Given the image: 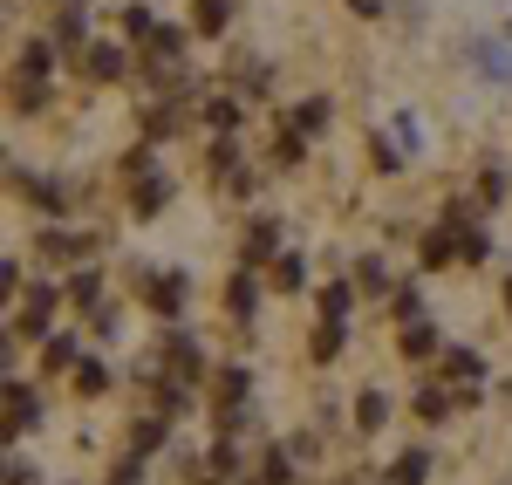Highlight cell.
<instances>
[{"mask_svg":"<svg viewBox=\"0 0 512 485\" xmlns=\"http://www.w3.org/2000/svg\"><path fill=\"white\" fill-rule=\"evenodd\" d=\"M164 369H171V376H178V383H198V342L192 335H185V328H171V335H164Z\"/></svg>","mask_w":512,"mask_h":485,"instance_id":"obj_1","label":"cell"},{"mask_svg":"<svg viewBox=\"0 0 512 485\" xmlns=\"http://www.w3.org/2000/svg\"><path fill=\"white\" fill-rule=\"evenodd\" d=\"M48 315H55V294H48V287H28L21 308H14V328H21V335H48Z\"/></svg>","mask_w":512,"mask_h":485,"instance_id":"obj_2","label":"cell"},{"mask_svg":"<svg viewBox=\"0 0 512 485\" xmlns=\"http://www.w3.org/2000/svg\"><path fill=\"white\" fill-rule=\"evenodd\" d=\"M130 62H123V48H110V41H89V55H82V76L89 82H117Z\"/></svg>","mask_w":512,"mask_h":485,"instance_id":"obj_3","label":"cell"},{"mask_svg":"<svg viewBox=\"0 0 512 485\" xmlns=\"http://www.w3.org/2000/svg\"><path fill=\"white\" fill-rule=\"evenodd\" d=\"M144 294H151V308L171 322V315L185 308V274H151V281H144Z\"/></svg>","mask_w":512,"mask_h":485,"instance_id":"obj_4","label":"cell"},{"mask_svg":"<svg viewBox=\"0 0 512 485\" xmlns=\"http://www.w3.org/2000/svg\"><path fill=\"white\" fill-rule=\"evenodd\" d=\"M178 55H185V35H178V28H158V35H151V48H144V62H151L158 76H171V69H178Z\"/></svg>","mask_w":512,"mask_h":485,"instance_id":"obj_5","label":"cell"},{"mask_svg":"<svg viewBox=\"0 0 512 485\" xmlns=\"http://www.w3.org/2000/svg\"><path fill=\"white\" fill-rule=\"evenodd\" d=\"M35 417H41V404L21 390V383H7V438H21V431H35Z\"/></svg>","mask_w":512,"mask_h":485,"instance_id":"obj_6","label":"cell"},{"mask_svg":"<svg viewBox=\"0 0 512 485\" xmlns=\"http://www.w3.org/2000/svg\"><path fill=\"white\" fill-rule=\"evenodd\" d=\"M451 260H458V226L444 219L437 233H424V267H451Z\"/></svg>","mask_w":512,"mask_h":485,"instance_id":"obj_7","label":"cell"},{"mask_svg":"<svg viewBox=\"0 0 512 485\" xmlns=\"http://www.w3.org/2000/svg\"><path fill=\"white\" fill-rule=\"evenodd\" d=\"M444 376H451V383H458V390L472 397V390H478V376H485V363H478L472 349H451V356H444Z\"/></svg>","mask_w":512,"mask_h":485,"instance_id":"obj_8","label":"cell"},{"mask_svg":"<svg viewBox=\"0 0 512 485\" xmlns=\"http://www.w3.org/2000/svg\"><path fill=\"white\" fill-rule=\"evenodd\" d=\"M164 199H171V185H164L158 171H144V178H130V205H137V212H158Z\"/></svg>","mask_w":512,"mask_h":485,"instance_id":"obj_9","label":"cell"},{"mask_svg":"<svg viewBox=\"0 0 512 485\" xmlns=\"http://www.w3.org/2000/svg\"><path fill=\"white\" fill-rule=\"evenodd\" d=\"M69 383H76V397H103V390H110V369L96 363V356H82V363L69 369Z\"/></svg>","mask_w":512,"mask_h":485,"instance_id":"obj_10","label":"cell"},{"mask_svg":"<svg viewBox=\"0 0 512 485\" xmlns=\"http://www.w3.org/2000/svg\"><path fill=\"white\" fill-rule=\"evenodd\" d=\"M212 390H219V417H226V424H233L239 397H246V369H219V383H212Z\"/></svg>","mask_w":512,"mask_h":485,"instance_id":"obj_11","label":"cell"},{"mask_svg":"<svg viewBox=\"0 0 512 485\" xmlns=\"http://www.w3.org/2000/svg\"><path fill=\"white\" fill-rule=\"evenodd\" d=\"M383 417H390V397H383V390H362V397H355V424H362V431H383Z\"/></svg>","mask_w":512,"mask_h":485,"instance_id":"obj_12","label":"cell"},{"mask_svg":"<svg viewBox=\"0 0 512 485\" xmlns=\"http://www.w3.org/2000/svg\"><path fill=\"white\" fill-rule=\"evenodd\" d=\"M396 342H403V356H431V349H437V328L431 322H403V328H396Z\"/></svg>","mask_w":512,"mask_h":485,"instance_id":"obj_13","label":"cell"},{"mask_svg":"<svg viewBox=\"0 0 512 485\" xmlns=\"http://www.w3.org/2000/svg\"><path fill=\"white\" fill-rule=\"evenodd\" d=\"M321 123H328V103H294V110H287V130H294V137H315Z\"/></svg>","mask_w":512,"mask_h":485,"instance_id":"obj_14","label":"cell"},{"mask_svg":"<svg viewBox=\"0 0 512 485\" xmlns=\"http://www.w3.org/2000/svg\"><path fill=\"white\" fill-rule=\"evenodd\" d=\"M35 253H41V260H82V240H76V233H41Z\"/></svg>","mask_w":512,"mask_h":485,"instance_id":"obj_15","label":"cell"},{"mask_svg":"<svg viewBox=\"0 0 512 485\" xmlns=\"http://www.w3.org/2000/svg\"><path fill=\"white\" fill-rule=\"evenodd\" d=\"M274 219H253V233H246V267H260V260H267V253H274Z\"/></svg>","mask_w":512,"mask_h":485,"instance_id":"obj_16","label":"cell"},{"mask_svg":"<svg viewBox=\"0 0 512 485\" xmlns=\"http://www.w3.org/2000/svg\"><path fill=\"white\" fill-rule=\"evenodd\" d=\"M424 472H431V458H424V451H403L390 465V485H424Z\"/></svg>","mask_w":512,"mask_h":485,"instance_id":"obj_17","label":"cell"},{"mask_svg":"<svg viewBox=\"0 0 512 485\" xmlns=\"http://www.w3.org/2000/svg\"><path fill=\"white\" fill-rule=\"evenodd\" d=\"M158 445H164V417H144V424H130V451H137V458H151Z\"/></svg>","mask_w":512,"mask_h":485,"instance_id":"obj_18","label":"cell"},{"mask_svg":"<svg viewBox=\"0 0 512 485\" xmlns=\"http://www.w3.org/2000/svg\"><path fill=\"white\" fill-rule=\"evenodd\" d=\"M198 35H219V28H226V21H233V0H198Z\"/></svg>","mask_w":512,"mask_h":485,"instance_id":"obj_19","label":"cell"},{"mask_svg":"<svg viewBox=\"0 0 512 485\" xmlns=\"http://www.w3.org/2000/svg\"><path fill=\"white\" fill-rule=\"evenodd\" d=\"M253 301H260V294H253V281H246V274H233V281H226V308H233L239 322H253Z\"/></svg>","mask_w":512,"mask_h":485,"instance_id":"obj_20","label":"cell"},{"mask_svg":"<svg viewBox=\"0 0 512 485\" xmlns=\"http://www.w3.org/2000/svg\"><path fill=\"white\" fill-rule=\"evenodd\" d=\"M260 485H294V451H267L260 458Z\"/></svg>","mask_w":512,"mask_h":485,"instance_id":"obj_21","label":"cell"},{"mask_svg":"<svg viewBox=\"0 0 512 485\" xmlns=\"http://www.w3.org/2000/svg\"><path fill=\"white\" fill-rule=\"evenodd\" d=\"M308 349H315V363H335V356H342V322H321Z\"/></svg>","mask_w":512,"mask_h":485,"instance_id":"obj_22","label":"cell"},{"mask_svg":"<svg viewBox=\"0 0 512 485\" xmlns=\"http://www.w3.org/2000/svg\"><path fill=\"white\" fill-rule=\"evenodd\" d=\"M349 301H355V281H335L328 294H321V315H328V322H342V315H349Z\"/></svg>","mask_w":512,"mask_h":485,"instance_id":"obj_23","label":"cell"},{"mask_svg":"<svg viewBox=\"0 0 512 485\" xmlns=\"http://www.w3.org/2000/svg\"><path fill=\"white\" fill-rule=\"evenodd\" d=\"M308 281V260H301V253H280L274 260V287H301Z\"/></svg>","mask_w":512,"mask_h":485,"instance_id":"obj_24","label":"cell"},{"mask_svg":"<svg viewBox=\"0 0 512 485\" xmlns=\"http://www.w3.org/2000/svg\"><path fill=\"white\" fill-rule=\"evenodd\" d=\"M41 363H48V369H76L82 356H76V342H69V335H55V342H48V356H41Z\"/></svg>","mask_w":512,"mask_h":485,"instance_id":"obj_25","label":"cell"},{"mask_svg":"<svg viewBox=\"0 0 512 485\" xmlns=\"http://www.w3.org/2000/svg\"><path fill=\"white\" fill-rule=\"evenodd\" d=\"M21 76H48V41H28V48H21Z\"/></svg>","mask_w":512,"mask_h":485,"instance_id":"obj_26","label":"cell"},{"mask_svg":"<svg viewBox=\"0 0 512 485\" xmlns=\"http://www.w3.org/2000/svg\"><path fill=\"white\" fill-rule=\"evenodd\" d=\"M205 117H212V130H233V123H239V103H233V96H212V103H205Z\"/></svg>","mask_w":512,"mask_h":485,"instance_id":"obj_27","label":"cell"},{"mask_svg":"<svg viewBox=\"0 0 512 485\" xmlns=\"http://www.w3.org/2000/svg\"><path fill=\"white\" fill-rule=\"evenodd\" d=\"M444 410H451V397H444V390H431V383H424V390H417V417H444Z\"/></svg>","mask_w":512,"mask_h":485,"instance_id":"obj_28","label":"cell"},{"mask_svg":"<svg viewBox=\"0 0 512 485\" xmlns=\"http://www.w3.org/2000/svg\"><path fill=\"white\" fill-rule=\"evenodd\" d=\"M355 281H362V294H383V287H390V267H383V260H362Z\"/></svg>","mask_w":512,"mask_h":485,"instance_id":"obj_29","label":"cell"},{"mask_svg":"<svg viewBox=\"0 0 512 485\" xmlns=\"http://www.w3.org/2000/svg\"><path fill=\"white\" fill-rule=\"evenodd\" d=\"M478 199H492V205L506 199V171H499V164H492V171H485V178H478Z\"/></svg>","mask_w":512,"mask_h":485,"instance_id":"obj_30","label":"cell"},{"mask_svg":"<svg viewBox=\"0 0 512 485\" xmlns=\"http://www.w3.org/2000/svg\"><path fill=\"white\" fill-rule=\"evenodd\" d=\"M123 28H130L137 41H151V35H158V28H151V7H130V14H123Z\"/></svg>","mask_w":512,"mask_h":485,"instance_id":"obj_31","label":"cell"},{"mask_svg":"<svg viewBox=\"0 0 512 485\" xmlns=\"http://www.w3.org/2000/svg\"><path fill=\"white\" fill-rule=\"evenodd\" d=\"M171 130H178V110L158 103V110H151V137H171Z\"/></svg>","mask_w":512,"mask_h":485,"instance_id":"obj_32","label":"cell"},{"mask_svg":"<svg viewBox=\"0 0 512 485\" xmlns=\"http://www.w3.org/2000/svg\"><path fill=\"white\" fill-rule=\"evenodd\" d=\"M55 35H62V41L82 35V7H62V28H55Z\"/></svg>","mask_w":512,"mask_h":485,"instance_id":"obj_33","label":"cell"},{"mask_svg":"<svg viewBox=\"0 0 512 485\" xmlns=\"http://www.w3.org/2000/svg\"><path fill=\"white\" fill-rule=\"evenodd\" d=\"M396 164H403V158H396V144H390V137H376V171H396Z\"/></svg>","mask_w":512,"mask_h":485,"instance_id":"obj_34","label":"cell"},{"mask_svg":"<svg viewBox=\"0 0 512 485\" xmlns=\"http://www.w3.org/2000/svg\"><path fill=\"white\" fill-rule=\"evenodd\" d=\"M69 301H96V274H76L69 281Z\"/></svg>","mask_w":512,"mask_h":485,"instance_id":"obj_35","label":"cell"},{"mask_svg":"<svg viewBox=\"0 0 512 485\" xmlns=\"http://www.w3.org/2000/svg\"><path fill=\"white\" fill-rule=\"evenodd\" d=\"M7 485H41V479L28 472V465H21V458H14V465H7Z\"/></svg>","mask_w":512,"mask_h":485,"instance_id":"obj_36","label":"cell"},{"mask_svg":"<svg viewBox=\"0 0 512 485\" xmlns=\"http://www.w3.org/2000/svg\"><path fill=\"white\" fill-rule=\"evenodd\" d=\"M110 485H144V479H137V465H123V472H117Z\"/></svg>","mask_w":512,"mask_h":485,"instance_id":"obj_37","label":"cell"},{"mask_svg":"<svg viewBox=\"0 0 512 485\" xmlns=\"http://www.w3.org/2000/svg\"><path fill=\"white\" fill-rule=\"evenodd\" d=\"M349 7H355V14H376V7H383V0H349Z\"/></svg>","mask_w":512,"mask_h":485,"instance_id":"obj_38","label":"cell"},{"mask_svg":"<svg viewBox=\"0 0 512 485\" xmlns=\"http://www.w3.org/2000/svg\"><path fill=\"white\" fill-rule=\"evenodd\" d=\"M506 308H512V281H506Z\"/></svg>","mask_w":512,"mask_h":485,"instance_id":"obj_39","label":"cell"},{"mask_svg":"<svg viewBox=\"0 0 512 485\" xmlns=\"http://www.w3.org/2000/svg\"><path fill=\"white\" fill-rule=\"evenodd\" d=\"M205 485H226V479H205Z\"/></svg>","mask_w":512,"mask_h":485,"instance_id":"obj_40","label":"cell"},{"mask_svg":"<svg viewBox=\"0 0 512 485\" xmlns=\"http://www.w3.org/2000/svg\"><path fill=\"white\" fill-rule=\"evenodd\" d=\"M506 397H512V383H506Z\"/></svg>","mask_w":512,"mask_h":485,"instance_id":"obj_41","label":"cell"}]
</instances>
